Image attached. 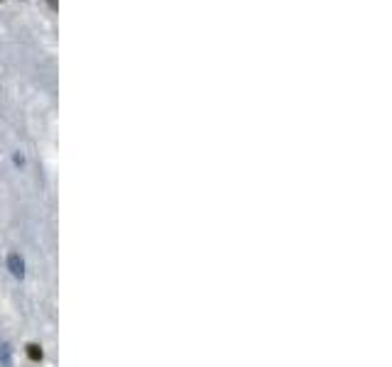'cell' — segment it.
<instances>
[{"label":"cell","instance_id":"cell-1","mask_svg":"<svg viewBox=\"0 0 392 367\" xmlns=\"http://www.w3.org/2000/svg\"><path fill=\"white\" fill-rule=\"evenodd\" d=\"M27 355H30L32 360H42V350H39V345H27Z\"/></svg>","mask_w":392,"mask_h":367},{"label":"cell","instance_id":"cell-2","mask_svg":"<svg viewBox=\"0 0 392 367\" xmlns=\"http://www.w3.org/2000/svg\"><path fill=\"white\" fill-rule=\"evenodd\" d=\"M10 264H13V272H15L18 277H22V259L18 262V257H13V259H10Z\"/></svg>","mask_w":392,"mask_h":367},{"label":"cell","instance_id":"cell-3","mask_svg":"<svg viewBox=\"0 0 392 367\" xmlns=\"http://www.w3.org/2000/svg\"><path fill=\"white\" fill-rule=\"evenodd\" d=\"M49 5H52V10H56V0H49Z\"/></svg>","mask_w":392,"mask_h":367}]
</instances>
